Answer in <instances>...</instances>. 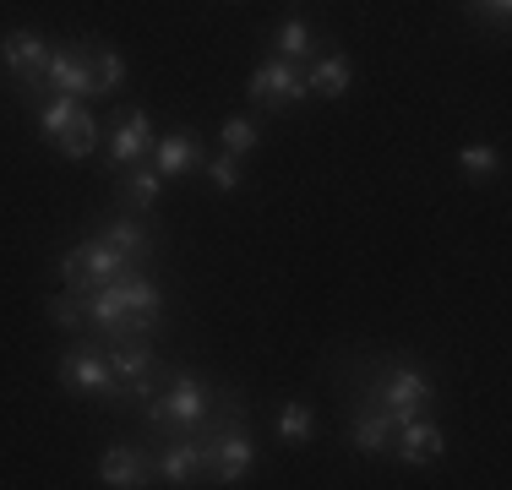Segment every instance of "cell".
<instances>
[{
  "mask_svg": "<svg viewBox=\"0 0 512 490\" xmlns=\"http://www.w3.org/2000/svg\"><path fill=\"white\" fill-rule=\"evenodd\" d=\"M393 458L404 463V469H425V463H442V458H447V431L431 420V414H420V420L398 425V436H393Z\"/></svg>",
  "mask_w": 512,
  "mask_h": 490,
  "instance_id": "12",
  "label": "cell"
},
{
  "mask_svg": "<svg viewBox=\"0 0 512 490\" xmlns=\"http://www.w3.org/2000/svg\"><path fill=\"white\" fill-rule=\"evenodd\" d=\"M77 109H82V98H71V93H50V98H39V104H33L28 115H33V126H39V137H44V142H55L60 131H66V120L77 115Z\"/></svg>",
  "mask_w": 512,
  "mask_h": 490,
  "instance_id": "22",
  "label": "cell"
},
{
  "mask_svg": "<svg viewBox=\"0 0 512 490\" xmlns=\"http://www.w3.org/2000/svg\"><path fill=\"white\" fill-rule=\"evenodd\" d=\"M158 191H164V175L153 169V158H142V164H131V175L120 169V180H115V207H120V213H153V207H158Z\"/></svg>",
  "mask_w": 512,
  "mask_h": 490,
  "instance_id": "15",
  "label": "cell"
},
{
  "mask_svg": "<svg viewBox=\"0 0 512 490\" xmlns=\"http://www.w3.org/2000/svg\"><path fill=\"white\" fill-rule=\"evenodd\" d=\"M224 398L229 392L213 387L202 371H164V387H158L137 414H142V425H148V436H186V431H197V425L213 420Z\"/></svg>",
  "mask_w": 512,
  "mask_h": 490,
  "instance_id": "2",
  "label": "cell"
},
{
  "mask_svg": "<svg viewBox=\"0 0 512 490\" xmlns=\"http://www.w3.org/2000/svg\"><path fill=\"white\" fill-rule=\"evenodd\" d=\"M44 88H50V93H71V98H99V93H93V71H88V49H82V44H50V60H44Z\"/></svg>",
  "mask_w": 512,
  "mask_h": 490,
  "instance_id": "11",
  "label": "cell"
},
{
  "mask_svg": "<svg viewBox=\"0 0 512 490\" xmlns=\"http://www.w3.org/2000/svg\"><path fill=\"white\" fill-rule=\"evenodd\" d=\"M202 169H207V180H213V191H240V158L235 153H224V147H218L213 158H202Z\"/></svg>",
  "mask_w": 512,
  "mask_h": 490,
  "instance_id": "27",
  "label": "cell"
},
{
  "mask_svg": "<svg viewBox=\"0 0 512 490\" xmlns=\"http://www.w3.org/2000/svg\"><path fill=\"white\" fill-rule=\"evenodd\" d=\"M306 88H311V98H344L355 88V60L349 55H316L311 71H306Z\"/></svg>",
  "mask_w": 512,
  "mask_h": 490,
  "instance_id": "18",
  "label": "cell"
},
{
  "mask_svg": "<svg viewBox=\"0 0 512 490\" xmlns=\"http://www.w3.org/2000/svg\"><path fill=\"white\" fill-rule=\"evenodd\" d=\"M93 147H99V120H93L88 104H82L77 115L66 120V131L55 137V153L66 158V164H82V158H93Z\"/></svg>",
  "mask_w": 512,
  "mask_h": 490,
  "instance_id": "20",
  "label": "cell"
},
{
  "mask_svg": "<svg viewBox=\"0 0 512 490\" xmlns=\"http://www.w3.org/2000/svg\"><path fill=\"white\" fill-rule=\"evenodd\" d=\"M55 382L66 387L71 398H93V403H115L120 398V382H115V371H109L104 349H99V343H88V338H77L66 354H60Z\"/></svg>",
  "mask_w": 512,
  "mask_h": 490,
  "instance_id": "6",
  "label": "cell"
},
{
  "mask_svg": "<svg viewBox=\"0 0 512 490\" xmlns=\"http://www.w3.org/2000/svg\"><path fill=\"white\" fill-rule=\"evenodd\" d=\"M82 311H88V343H120V338H153L164 327V289L148 278V267H131V273L93 284L82 294Z\"/></svg>",
  "mask_w": 512,
  "mask_h": 490,
  "instance_id": "1",
  "label": "cell"
},
{
  "mask_svg": "<svg viewBox=\"0 0 512 490\" xmlns=\"http://www.w3.org/2000/svg\"><path fill=\"white\" fill-rule=\"evenodd\" d=\"M44 316H50L60 333H71V338L88 333V311H82V294H77V289H55V294H44Z\"/></svg>",
  "mask_w": 512,
  "mask_h": 490,
  "instance_id": "23",
  "label": "cell"
},
{
  "mask_svg": "<svg viewBox=\"0 0 512 490\" xmlns=\"http://www.w3.org/2000/svg\"><path fill=\"white\" fill-rule=\"evenodd\" d=\"M99 485H109V490L158 485L153 480V447H148V441H115V447L99 458Z\"/></svg>",
  "mask_w": 512,
  "mask_h": 490,
  "instance_id": "8",
  "label": "cell"
},
{
  "mask_svg": "<svg viewBox=\"0 0 512 490\" xmlns=\"http://www.w3.org/2000/svg\"><path fill=\"white\" fill-rule=\"evenodd\" d=\"M218 147L224 153H251V147H262V120L256 115H229L224 126H218Z\"/></svg>",
  "mask_w": 512,
  "mask_h": 490,
  "instance_id": "25",
  "label": "cell"
},
{
  "mask_svg": "<svg viewBox=\"0 0 512 490\" xmlns=\"http://www.w3.org/2000/svg\"><path fill=\"white\" fill-rule=\"evenodd\" d=\"M153 120H148V109H137V104H131V109H120V115H115V131H109V169H115V175H120V169H131V164H142V158H148L153 153Z\"/></svg>",
  "mask_w": 512,
  "mask_h": 490,
  "instance_id": "9",
  "label": "cell"
},
{
  "mask_svg": "<svg viewBox=\"0 0 512 490\" xmlns=\"http://www.w3.org/2000/svg\"><path fill=\"white\" fill-rule=\"evenodd\" d=\"M99 235L115 245L120 256H131L137 267H148V262H153V229L142 224V213H120V218H109Z\"/></svg>",
  "mask_w": 512,
  "mask_h": 490,
  "instance_id": "16",
  "label": "cell"
},
{
  "mask_svg": "<svg viewBox=\"0 0 512 490\" xmlns=\"http://www.w3.org/2000/svg\"><path fill=\"white\" fill-rule=\"evenodd\" d=\"M393 436H398L393 414L371 398H355V414H349V431H344L349 447L365 452V458H393Z\"/></svg>",
  "mask_w": 512,
  "mask_h": 490,
  "instance_id": "10",
  "label": "cell"
},
{
  "mask_svg": "<svg viewBox=\"0 0 512 490\" xmlns=\"http://www.w3.org/2000/svg\"><path fill=\"white\" fill-rule=\"evenodd\" d=\"M246 98H251L256 109H262V115H289L295 104H306V98H311V88H306V66L267 55L262 66H251Z\"/></svg>",
  "mask_w": 512,
  "mask_h": 490,
  "instance_id": "7",
  "label": "cell"
},
{
  "mask_svg": "<svg viewBox=\"0 0 512 490\" xmlns=\"http://www.w3.org/2000/svg\"><path fill=\"white\" fill-rule=\"evenodd\" d=\"M104 360H109V371H115V382L126 387L131 376H142V371H153V338H120V343H104Z\"/></svg>",
  "mask_w": 512,
  "mask_h": 490,
  "instance_id": "19",
  "label": "cell"
},
{
  "mask_svg": "<svg viewBox=\"0 0 512 490\" xmlns=\"http://www.w3.org/2000/svg\"><path fill=\"white\" fill-rule=\"evenodd\" d=\"M458 169H463V180H469V186H491V180L502 175V147L469 142V147L458 153Z\"/></svg>",
  "mask_w": 512,
  "mask_h": 490,
  "instance_id": "24",
  "label": "cell"
},
{
  "mask_svg": "<svg viewBox=\"0 0 512 490\" xmlns=\"http://www.w3.org/2000/svg\"><path fill=\"white\" fill-rule=\"evenodd\" d=\"M88 49V71H93V93L99 98H109L120 88V82H126V55H120V49H109L104 39H88L82 44Z\"/></svg>",
  "mask_w": 512,
  "mask_h": 490,
  "instance_id": "21",
  "label": "cell"
},
{
  "mask_svg": "<svg viewBox=\"0 0 512 490\" xmlns=\"http://www.w3.org/2000/svg\"><path fill=\"white\" fill-rule=\"evenodd\" d=\"M44 60H50V39H44V33H33V28L0 33V77L11 82V98H17L22 109L50 98V88H44Z\"/></svg>",
  "mask_w": 512,
  "mask_h": 490,
  "instance_id": "4",
  "label": "cell"
},
{
  "mask_svg": "<svg viewBox=\"0 0 512 490\" xmlns=\"http://www.w3.org/2000/svg\"><path fill=\"white\" fill-rule=\"evenodd\" d=\"M360 398H371V403H382L387 414H393V425H409V420H420V414H431L436 409V382L420 371V365H409V360H393V365H376L371 371V382H365Z\"/></svg>",
  "mask_w": 512,
  "mask_h": 490,
  "instance_id": "3",
  "label": "cell"
},
{
  "mask_svg": "<svg viewBox=\"0 0 512 490\" xmlns=\"http://www.w3.org/2000/svg\"><path fill=\"white\" fill-rule=\"evenodd\" d=\"M322 28L306 17H289V22H278L273 28V49H278V60H295V66H306V60L322 55Z\"/></svg>",
  "mask_w": 512,
  "mask_h": 490,
  "instance_id": "17",
  "label": "cell"
},
{
  "mask_svg": "<svg viewBox=\"0 0 512 490\" xmlns=\"http://www.w3.org/2000/svg\"><path fill=\"white\" fill-rule=\"evenodd\" d=\"M311 436H316V414L300 398L284 403V409H278V441H284V447H306Z\"/></svg>",
  "mask_w": 512,
  "mask_h": 490,
  "instance_id": "26",
  "label": "cell"
},
{
  "mask_svg": "<svg viewBox=\"0 0 512 490\" xmlns=\"http://www.w3.org/2000/svg\"><path fill=\"white\" fill-rule=\"evenodd\" d=\"M131 267H137V262H131V256H120L104 235H88V240L71 245V251H60L55 273H60V284H66V289L88 294L93 284H109V278L131 273Z\"/></svg>",
  "mask_w": 512,
  "mask_h": 490,
  "instance_id": "5",
  "label": "cell"
},
{
  "mask_svg": "<svg viewBox=\"0 0 512 490\" xmlns=\"http://www.w3.org/2000/svg\"><path fill=\"white\" fill-rule=\"evenodd\" d=\"M148 158H153V169L164 180H186L191 169H202V142H197V131L180 126V131H164V137L153 142Z\"/></svg>",
  "mask_w": 512,
  "mask_h": 490,
  "instance_id": "14",
  "label": "cell"
},
{
  "mask_svg": "<svg viewBox=\"0 0 512 490\" xmlns=\"http://www.w3.org/2000/svg\"><path fill=\"white\" fill-rule=\"evenodd\" d=\"M251 463H256L251 425H246V420H229L224 436H218V452H213V480H218V485H246Z\"/></svg>",
  "mask_w": 512,
  "mask_h": 490,
  "instance_id": "13",
  "label": "cell"
}]
</instances>
